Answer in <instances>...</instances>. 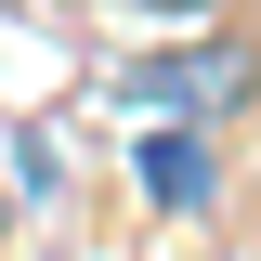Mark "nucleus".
I'll list each match as a JSON object with an SVG mask.
<instances>
[{"mask_svg":"<svg viewBox=\"0 0 261 261\" xmlns=\"http://www.w3.org/2000/svg\"><path fill=\"white\" fill-rule=\"evenodd\" d=\"M130 170H144V196H157V209H209V183H222V170H209V130H144V144H130Z\"/></svg>","mask_w":261,"mask_h":261,"instance_id":"nucleus-2","label":"nucleus"},{"mask_svg":"<svg viewBox=\"0 0 261 261\" xmlns=\"http://www.w3.org/2000/svg\"><path fill=\"white\" fill-rule=\"evenodd\" d=\"M0 222H13V209H0Z\"/></svg>","mask_w":261,"mask_h":261,"instance_id":"nucleus-4","label":"nucleus"},{"mask_svg":"<svg viewBox=\"0 0 261 261\" xmlns=\"http://www.w3.org/2000/svg\"><path fill=\"white\" fill-rule=\"evenodd\" d=\"M118 13H222V0H118Z\"/></svg>","mask_w":261,"mask_h":261,"instance_id":"nucleus-3","label":"nucleus"},{"mask_svg":"<svg viewBox=\"0 0 261 261\" xmlns=\"http://www.w3.org/2000/svg\"><path fill=\"white\" fill-rule=\"evenodd\" d=\"M261 92V53L248 39H209V53H144L118 79V105L130 118H157V130H209V118H235V105Z\"/></svg>","mask_w":261,"mask_h":261,"instance_id":"nucleus-1","label":"nucleus"}]
</instances>
